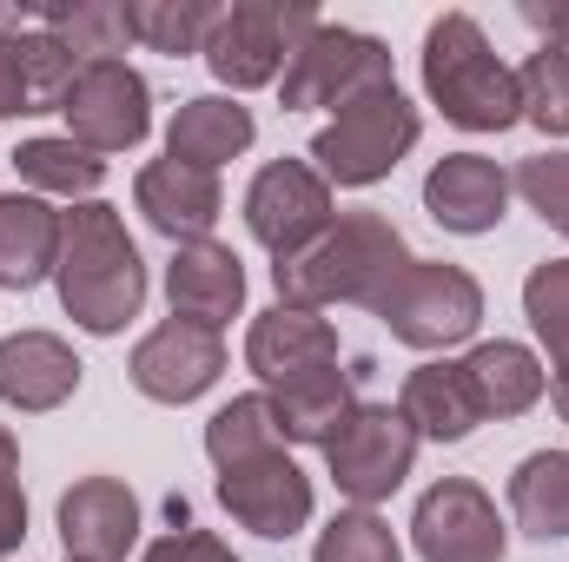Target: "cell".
Wrapping results in <instances>:
<instances>
[{
    "label": "cell",
    "mask_w": 569,
    "mask_h": 562,
    "mask_svg": "<svg viewBox=\"0 0 569 562\" xmlns=\"http://www.w3.org/2000/svg\"><path fill=\"white\" fill-rule=\"evenodd\" d=\"M371 87H391V53L371 40V33H351V27H311L291 53V67L279 73L284 113H311V107H345Z\"/></svg>",
    "instance_id": "7"
},
{
    "label": "cell",
    "mask_w": 569,
    "mask_h": 562,
    "mask_svg": "<svg viewBox=\"0 0 569 562\" xmlns=\"http://www.w3.org/2000/svg\"><path fill=\"white\" fill-rule=\"evenodd\" d=\"M27 536V490H20V443L0 430V556H13Z\"/></svg>",
    "instance_id": "35"
},
{
    "label": "cell",
    "mask_w": 569,
    "mask_h": 562,
    "mask_svg": "<svg viewBox=\"0 0 569 562\" xmlns=\"http://www.w3.org/2000/svg\"><path fill=\"white\" fill-rule=\"evenodd\" d=\"M80 53L53 33V27H27V33H0V120L13 113H60L73 80H80Z\"/></svg>",
    "instance_id": "14"
},
{
    "label": "cell",
    "mask_w": 569,
    "mask_h": 562,
    "mask_svg": "<svg viewBox=\"0 0 569 562\" xmlns=\"http://www.w3.org/2000/svg\"><path fill=\"white\" fill-rule=\"evenodd\" d=\"M40 27H53L80 60H113V53H127V40H133L127 7H47Z\"/></svg>",
    "instance_id": "32"
},
{
    "label": "cell",
    "mask_w": 569,
    "mask_h": 562,
    "mask_svg": "<svg viewBox=\"0 0 569 562\" xmlns=\"http://www.w3.org/2000/svg\"><path fill=\"white\" fill-rule=\"evenodd\" d=\"M411 543L425 562H503V516L470 476H443L418 496Z\"/></svg>",
    "instance_id": "11"
},
{
    "label": "cell",
    "mask_w": 569,
    "mask_h": 562,
    "mask_svg": "<svg viewBox=\"0 0 569 562\" xmlns=\"http://www.w3.org/2000/svg\"><path fill=\"white\" fill-rule=\"evenodd\" d=\"M405 265H411V252H405V239H398L391 219H378V212H345V219L325 225L298 259H279V265H272V284H279V304H291V311L378 304Z\"/></svg>",
    "instance_id": "2"
},
{
    "label": "cell",
    "mask_w": 569,
    "mask_h": 562,
    "mask_svg": "<svg viewBox=\"0 0 569 562\" xmlns=\"http://www.w3.org/2000/svg\"><path fill=\"white\" fill-rule=\"evenodd\" d=\"M425 93L463 133H503L523 120L517 67H503L470 13H443L425 33Z\"/></svg>",
    "instance_id": "3"
},
{
    "label": "cell",
    "mask_w": 569,
    "mask_h": 562,
    "mask_svg": "<svg viewBox=\"0 0 569 562\" xmlns=\"http://www.w3.org/2000/svg\"><path fill=\"white\" fill-rule=\"evenodd\" d=\"M60 304L73 324H87L93 338L127 331V318H140L146 304V265L140 245L127 239V219L100 199L60 212Z\"/></svg>",
    "instance_id": "1"
},
{
    "label": "cell",
    "mask_w": 569,
    "mask_h": 562,
    "mask_svg": "<svg viewBox=\"0 0 569 562\" xmlns=\"http://www.w3.org/2000/svg\"><path fill=\"white\" fill-rule=\"evenodd\" d=\"M510 516L523 536L537 543H563L569 536V450H537L517 463L510 476Z\"/></svg>",
    "instance_id": "25"
},
{
    "label": "cell",
    "mask_w": 569,
    "mask_h": 562,
    "mask_svg": "<svg viewBox=\"0 0 569 562\" xmlns=\"http://www.w3.org/2000/svg\"><path fill=\"white\" fill-rule=\"evenodd\" d=\"M246 364L259 371L266 391L279 384H298L325 364H338V331L318 318V311H291V304H272L252 318V338H246Z\"/></svg>",
    "instance_id": "17"
},
{
    "label": "cell",
    "mask_w": 569,
    "mask_h": 562,
    "mask_svg": "<svg viewBox=\"0 0 569 562\" xmlns=\"http://www.w3.org/2000/svg\"><path fill=\"white\" fill-rule=\"evenodd\" d=\"M166 298H172V318L219 331L246 304V265H239V252L232 245H212V239L179 245L172 265H166Z\"/></svg>",
    "instance_id": "19"
},
{
    "label": "cell",
    "mask_w": 569,
    "mask_h": 562,
    "mask_svg": "<svg viewBox=\"0 0 569 562\" xmlns=\"http://www.w3.org/2000/svg\"><path fill=\"white\" fill-rule=\"evenodd\" d=\"M510 192H523L530 212L569 239V152H537V159H523V165L510 172Z\"/></svg>",
    "instance_id": "34"
},
{
    "label": "cell",
    "mask_w": 569,
    "mask_h": 562,
    "mask_svg": "<svg viewBox=\"0 0 569 562\" xmlns=\"http://www.w3.org/2000/svg\"><path fill=\"white\" fill-rule=\"evenodd\" d=\"M523 20H530L537 33H550L543 47H557V53H569V7H523Z\"/></svg>",
    "instance_id": "37"
},
{
    "label": "cell",
    "mask_w": 569,
    "mask_h": 562,
    "mask_svg": "<svg viewBox=\"0 0 569 562\" xmlns=\"http://www.w3.org/2000/svg\"><path fill=\"white\" fill-rule=\"evenodd\" d=\"M246 225L272 259H298L331 225V185L305 159H272L246 192Z\"/></svg>",
    "instance_id": "10"
},
{
    "label": "cell",
    "mask_w": 569,
    "mask_h": 562,
    "mask_svg": "<svg viewBox=\"0 0 569 562\" xmlns=\"http://www.w3.org/2000/svg\"><path fill=\"white\" fill-rule=\"evenodd\" d=\"M219 503L266 543H284L311 523V476L284 456V450H259L232 470H219Z\"/></svg>",
    "instance_id": "12"
},
{
    "label": "cell",
    "mask_w": 569,
    "mask_h": 562,
    "mask_svg": "<svg viewBox=\"0 0 569 562\" xmlns=\"http://www.w3.org/2000/svg\"><path fill=\"white\" fill-rule=\"evenodd\" d=\"M127 20H133V40H146L152 53H206L219 7H206V0H133Z\"/></svg>",
    "instance_id": "29"
},
{
    "label": "cell",
    "mask_w": 569,
    "mask_h": 562,
    "mask_svg": "<svg viewBox=\"0 0 569 562\" xmlns=\"http://www.w3.org/2000/svg\"><path fill=\"white\" fill-rule=\"evenodd\" d=\"M252 113L239 107V100H219V93H206V100H186L179 113H172V127H166V159H179V165H199V172H219L226 159H239L246 145H252Z\"/></svg>",
    "instance_id": "23"
},
{
    "label": "cell",
    "mask_w": 569,
    "mask_h": 562,
    "mask_svg": "<svg viewBox=\"0 0 569 562\" xmlns=\"http://www.w3.org/2000/svg\"><path fill=\"white\" fill-rule=\"evenodd\" d=\"M146 562H239L212 530H172V536H159L152 550H146Z\"/></svg>",
    "instance_id": "36"
},
{
    "label": "cell",
    "mask_w": 569,
    "mask_h": 562,
    "mask_svg": "<svg viewBox=\"0 0 569 562\" xmlns=\"http://www.w3.org/2000/svg\"><path fill=\"white\" fill-rule=\"evenodd\" d=\"M418 133H425V120H418V107L398 93V80H391V87H371V93L345 100L338 120L311 140L318 179H325V185H378V179L418 145Z\"/></svg>",
    "instance_id": "4"
},
{
    "label": "cell",
    "mask_w": 569,
    "mask_h": 562,
    "mask_svg": "<svg viewBox=\"0 0 569 562\" xmlns=\"http://www.w3.org/2000/svg\"><path fill=\"white\" fill-rule=\"evenodd\" d=\"M259 450H284L272 398H232L226 411H212V423H206V456L219 470H232V463H246Z\"/></svg>",
    "instance_id": "28"
},
{
    "label": "cell",
    "mask_w": 569,
    "mask_h": 562,
    "mask_svg": "<svg viewBox=\"0 0 569 562\" xmlns=\"http://www.w3.org/2000/svg\"><path fill=\"white\" fill-rule=\"evenodd\" d=\"M60 543L67 562H120L140 543V503L120 476H87L60 496Z\"/></svg>",
    "instance_id": "15"
},
{
    "label": "cell",
    "mask_w": 569,
    "mask_h": 562,
    "mask_svg": "<svg viewBox=\"0 0 569 562\" xmlns=\"http://www.w3.org/2000/svg\"><path fill=\"white\" fill-rule=\"evenodd\" d=\"M133 199H140L146 225L166 232L172 245L206 239V232L219 225V212H226L219 172H199V165H179V159H152L140 172V185H133Z\"/></svg>",
    "instance_id": "18"
},
{
    "label": "cell",
    "mask_w": 569,
    "mask_h": 562,
    "mask_svg": "<svg viewBox=\"0 0 569 562\" xmlns=\"http://www.w3.org/2000/svg\"><path fill=\"white\" fill-rule=\"evenodd\" d=\"M325 463H331V483L358 503V510H371V503H385L405 476H411V463H418V430L405 411H391V404H358L351 418L338 423V436L325 443Z\"/></svg>",
    "instance_id": "8"
},
{
    "label": "cell",
    "mask_w": 569,
    "mask_h": 562,
    "mask_svg": "<svg viewBox=\"0 0 569 562\" xmlns=\"http://www.w3.org/2000/svg\"><path fill=\"white\" fill-rule=\"evenodd\" d=\"M133 384H140L152 404H192L199 391H212L219 384V371H226V344H219V331H206V324H186V318H166L159 331H146L140 344H133Z\"/></svg>",
    "instance_id": "13"
},
{
    "label": "cell",
    "mask_w": 569,
    "mask_h": 562,
    "mask_svg": "<svg viewBox=\"0 0 569 562\" xmlns=\"http://www.w3.org/2000/svg\"><path fill=\"white\" fill-rule=\"evenodd\" d=\"M351 411H358L351 371H338V364H325V371H311V378L272 391V418H279L284 443H331L338 423L351 418Z\"/></svg>",
    "instance_id": "24"
},
{
    "label": "cell",
    "mask_w": 569,
    "mask_h": 562,
    "mask_svg": "<svg viewBox=\"0 0 569 562\" xmlns=\"http://www.w3.org/2000/svg\"><path fill=\"white\" fill-rule=\"evenodd\" d=\"M523 311H530L557 378H569V259H550V265H537L523 279Z\"/></svg>",
    "instance_id": "31"
},
{
    "label": "cell",
    "mask_w": 569,
    "mask_h": 562,
    "mask_svg": "<svg viewBox=\"0 0 569 562\" xmlns=\"http://www.w3.org/2000/svg\"><path fill=\"white\" fill-rule=\"evenodd\" d=\"M517 93H523V120L543 127L550 140H569V53L537 47L517 67Z\"/></svg>",
    "instance_id": "30"
},
{
    "label": "cell",
    "mask_w": 569,
    "mask_h": 562,
    "mask_svg": "<svg viewBox=\"0 0 569 562\" xmlns=\"http://www.w3.org/2000/svg\"><path fill=\"white\" fill-rule=\"evenodd\" d=\"M311 562H405V550H398V536L378 510H338L325 523Z\"/></svg>",
    "instance_id": "33"
},
{
    "label": "cell",
    "mask_w": 569,
    "mask_h": 562,
    "mask_svg": "<svg viewBox=\"0 0 569 562\" xmlns=\"http://www.w3.org/2000/svg\"><path fill=\"white\" fill-rule=\"evenodd\" d=\"M60 265V212L33 192L0 199V291H33Z\"/></svg>",
    "instance_id": "22"
},
{
    "label": "cell",
    "mask_w": 569,
    "mask_h": 562,
    "mask_svg": "<svg viewBox=\"0 0 569 562\" xmlns=\"http://www.w3.org/2000/svg\"><path fill=\"white\" fill-rule=\"evenodd\" d=\"M398 411H405L411 430L430 436V443H463V436L483 423L477 404H470V391H463V371H457V364H418V371L405 378Z\"/></svg>",
    "instance_id": "26"
},
{
    "label": "cell",
    "mask_w": 569,
    "mask_h": 562,
    "mask_svg": "<svg viewBox=\"0 0 569 562\" xmlns=\"http://www.w3.org/2000/svg\"><path fill=\"white\" fill-rule=\"evenodd\" d=\"M550 391H557V411H563V423H569V378H557Z\"/></svg>",
    "instance_id": "38"
},
{
    "label": "cell",
    "mask_w": 569,
    "mask_h": 562,
    "mask_svg": "<svg viewBox=\"0 0 569 562\" xmlns=\"http://www.w3.org/2000/svg\"><path fill=\"white\" fill-rule=\"evenodd\" d=\"M13 165H20V179L33 192H60V199H87L107 179V159L87 152V145H73V140H27L13 152Z\"/></svg>",
    "instance_id": "27"
},
{
    "label": "cell",
    "mask_w": 569,
    "mask_h": 562,
    "mask_svg": "<svg viewBox=\"0 0 569 562\" xmlns=\"http://www.w3.org/2000/svg\"><path fill=\"white\" fill-rule=\"evenodd\" d=\"M60 113H67V127H73L67 140L107 159V152H127V145L146 140V127H152V93H146V80L127 60H87Z\"/></svg>",
    "instance_id": "9"
},
{
    "label": "cell",
    "mask_w": 569,
    "mask_h": 562,
    "mask_svg": "<svg viewBox=\"0 0 569 562\" xmlns=\"http://www.w3.org/2000/svg\"><path fill=\"white\" fill-rule=\"evenodd\" d=\"M457 371H463V391H470L477 418H523V411L550 391V378H543L537 351H523V344H510V338L477 344Z\"/></svg>",
    "instance_id": "21"
},
{
    "label": "cell",
    "mask_w": 569,
    "mask_h": 562,
    "mask_svg": "<svg viewBox=\"0 0 569 562\" xmlns=\"http://www.w3.org/2000/svg\"><path fill=\"white\" fill-rule=\"evenodd\" d=\"M80 391V358L53 331L0 338V404L13 411H60Z\"/></svg>",
    "instance_id": "20"
},
{
    "label": "cell",
    "mask_w": 569,
    "mask_h": 562,
    "mask_svg": "<svg viewBox=\"0 0 569 562\" xmlns=\"http://www.w3.org/2000/svg\"><path fill=\"white\" fill-rule=\"evenodd\" d=\"M503 205H510V172H503L497 159H483V152H450V159L430 165L425 212L443 232H463V239L497 232Z\"/></svg>",
    "instance_id": "16"
},
{
    "label": "cell",
    "mask_w": 569,
    "mask_h": 562,
    "mask_svg": "<svg viewBox=\"0 0 569 562\" xmlns=\"http://www.w3.org/2000/svg\"><path fill=\"white\" fill-rule=\"evenodd\" d=\"M371 311L391 324L398 344H411V351H450V344H463V338L477 331V318H483V291H477V279H470L463 265L411 259Z\"/></svg>",
    "instance_id": "5"
},
{
    "label": "cell",
    "mask_w": 569,
    "mask_h": 562,
    "mask_svg": "<svg viewBox=\"0 0 569 562\" xmlns=\"http://www.w3.org/2000/svg\"><path fill=\"white\" fill-rule=\"evenodd\" d=\"M318 27V13L311 7H284V0H232V7H219V20H212V33H206V67L226 80V87H272L284 67H291V53H298V40Z\"/></svg>",
    "instance_id": "6"
}]
</instances>
